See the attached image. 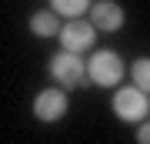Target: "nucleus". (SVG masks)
<instances>
[{
  "label": "nucleus",
  "instance_id": "f257e3e1",
  "mask_svg": "<svg viewBox=\"0 0 150 144\" xmlns=\"http://www.w3.org/2000/svg\"><path fill=\"white\" fill-rule=\"evenodd\" d=\"M83 67H87V77L97 87H117L123 80V60L117 50H97Z\"/></svg>",
  "mask_w": 150,
  "mask_h": 144
},
{
  "label": "nucleus",
  "instance_id": "f03ea898",
  "mask_svg": "<svg viewBox=\"0 0 150 144\" xmlns=\"http://www.w3.org/2000/svg\"><path fill=\"white\" fill-rule=\"evenodd\" d=\"M110 107H113V114H117V121H123V124H140V121H147L150 101H147L144 91H137V87L130 84V87H120V91L113 94Z\"/></svg>",
  "mask_w": 150,
  "mask_h": 144
},
{
  "label": "nucleus",
  "instance_id": "7ed1b4c3",
  "mask_svg": "<svg viewBox=\"0 0 150 144\" xmlns=\"http://www.w3.org/2000/svg\"><path fill=\"white\" fill-rule=\"evenodd\" d=\"M50 77L57 80V87H80L87 80V67L80 60V54H70V50H57L54 57H50Z\"/></svg>",
  "mask_w": 150,
  "mask_h": 144
},
{
  "label": "nucleus",
  "instance_id": "20e7f679",
  "mask_svg": "<svg viewBox=\"0 0 150 144\" xmlns=\"http://www.w3.org/2000/svg\"><path fill=\"white\" fill-rule=\"evenodd\" d=\"M70 111V97L64 87H47V91H40L33 97V117L43 121V124H57L64 121Z\"/></svg>",
  "mask_w": 150,
  "mask_h": 144
},
{
  "label": "nucleus",
  "instance_id": "39448f33",
  "mask_svg": "<svg viewBox=\"0 0 150 144\" xmlns=\"http://www.w3.org/2000/svg\"><path fill=\"white\" fill-rule=\"evenodd\" d=\"M57 37H60V47H64V50L83 54V50L93 47L97 30L90 27V20H64V24H60V30H57Z\"/></svg>",
  "mask_w": 150,
  "mask_h": 144
},
{
  "label": "nucleus",
  "instance_id": "423d86ee",
  "mask_svg": "<svg viewBox=\"0 0 150 144\" xmlns=\"http://www.w3.org/2000/svg\"><path fill=\"white\" fill-rule=\"evenodd\" d=\"M123 7L113 4V0H97V4L90 7V27L93 30H103V34H113L123 27Z\"/></svg>",
  "mask_w": 150,
  "mask_h": 144
},
{
  "label": "nucleus",
  "instance_id": "0eeeda50",
  "mask_svg": "<svg viewBox=\"0 0 150 144\" xmlns=\"http://www.w3.org/2000/svg\"><path fill=\"white\" fill-rule=\"evenodd\" d=\"M57 30H60V17L54 10L30 14V34H33V37H57Z\"/></svg>",
  "mask_w": 150,
  "mask_h": 144
},
{
  "label": "nucleus",
  "instance_id": "6e6552de",
  "mask_svg": "<svg viewBox=\"0 0 150 144\" xmlns=\"http://www.w3.org/2000/svg\"><path fill=\"white\" fill-rule=\"evenodd\" d=\"M87 7H90V0H50V10L67 20H77L80 14H87Z\"/></svg>",
  "mask_w": 150,
  "mask_h": 144
},
{
  "label": "nucleus",
  "instance_id": "1a4fd4ad",
  "mask_svg": "<svg viewBox=\"0 0 150 144\" xmlns=\"http://www.w3.org/2000/svg\"><path fill=\"white\" fill-rule=\"evenodd\" d=\"M130 77H134V87L137 91H150V60L147 57H137L134 60V67H130Z\"/></svg>",
  "mask_w": 150,
  "mask_h": 144
},
{
  "label": "nucleus",
  "instance_id": "9d476101",
  "mask_svg": "<svg viewBox=\"0 0 150 144\" xmlns=\"http://www.w3.org/2000/svg\"><path fill=\"white\" fill-rule=\"evenodd\" d=\"M137 144H150V124L147 121L137 124Z\"/></svg>",
  "mask_w": 150,
  "mask_h": 144
}]
</instances>
